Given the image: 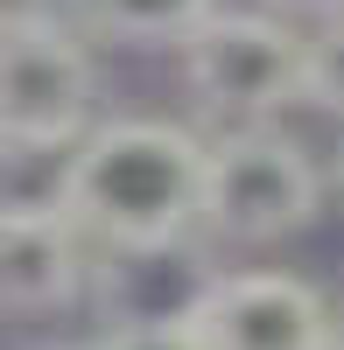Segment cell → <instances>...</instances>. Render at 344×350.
Masks as SVG:
<instances>
[{"label":"cell","instance_id":"6da1fadb","mask_svg":"<svg viewBox=\"0 0 344 350\" xmlns=\"http://www.w3.org/2000/svg\"><path fill=\"white\" fill-rule=\"evenodd\" d=\"M204 196V140L155 112L92 120V133L56 161V211L92 252L120 245H183Z\"/></svg>","mask_w":344,"mask_h":350},{"label":"cell","instance_id":"7a4b0ae2","mask_svg":"<svg viewBox=\"0 0 344 350\" xmlns=\"http://www.w3.org/2000/svg\"><path fill=\"white\" fill-rule=\"evenodd\" d=\"M99 64L84 28L28 8L0 14V154H49L64 161L92 133Z\"/></svg>","mask_w":344,"mask_h":350},{"label":"cell","instance_id":"3957f363","mask_svg":"<svg viewBox=\"0 0 344 350\" xmlns=\"http://www.w3.org/2000/svg\"><path fill=\"white\" fill-rule=\"evenodd\" d=\"M323 211V168L288 133L246 126L204 148V196L197 224L225 245H288Z\"/></svg>","mask_w":344,"mask_h":350},{"label":"cell","instance_id":"277c9868","mask_svg":"<svg viewBox=\"0 0 344 350\" xmlns=\"http://www.w3.org/2000/svg\"><path fill=\"white\" fill-rule=\"evenodd\" d=\"M183 92L232 120V133L267 126L281 105H302V28L267 8H218L197 36L176 49Z\"/></svg>","mask_w":344,"mask_h":350},{"label":"cell","instance_id":"5b68a950","mask_svg":"<svg viewBox=\"0 0 344 350\" xmlns=\"http://www.w3.org/2000/svg\"><path fill=\"white\" fill-rule=\"evenodd\" d=\"M197 329H204L211 350H330L337 315L323 301V287H309L302 273L246 267V273L211 280Z\"/></svg>","mask_w":344,"mask_h":350},{"label":"cell","instance_id":"8992f818","mask_svg":"<svg viewBox=\"0 0 344 350\" xmlns=\"http://www.w3.org/2000/svg\"><path fill=\"white\" fill-rule=\"evenodd\" d=\"M92 259L56 203H0V315H64L92 295Z\"/></svg>","mask_w":344,"mask_h":350},{"label":"cell","instance_id":"52a82bcc","mask_svg":"<svg viewBox=\"0 0 344 350\" xmlns=\"http://www.w3.org/2000/svg\"><path fill=\"white\" fill-rule=\"evenodd\" d=\"M218 267H204L190 245H120L92 259V295L106 329H155V323H197Z\"/></svg>","mask_w":344,"mask_h":350},{"label":"cell","instance_id":"ba28073f","mask_svg":"<svg viewBox=\"0 0 344 350\" xmlns=\"http://www.w3.org/2000/svg\"><path fill=\"white\" fill-rule=\"evenodd\" d=\"M218 14V0H84V28L127 49H183Z\"/></svg>","mask_w":344,"mask_h":350},{"label":"cell","instance_id":"9c48e42d","mask_svg":"<svg viewBox=\"0 0 344 350\" xmlns=\"http://www.w3.org/2000/svg\"><path fill=\"white\" fill-rule=\"evenodd\" d=\"M302 105L344 120V14L302 36Z\"/></svg>","mask_w":344,"mask_h":350},{"label":"cell","instance_id":"30bf717a","mask_svg":"<svg viewBox=\"0 0 344 350\" xmlns=\"http://www.w3.org/2000/svg\"><path fill=\"white\" fill-rule=\"evenodd\" d=\"M99 350H211L197 323H155V329H99Z\"/></svg>","mask_w":344,"mask_h":350},{"label":"cell","instance_id":"8fae6325","mask_svg":"<svg viewBox=\"0 0 344 350\" xmlns=\"http://www.w3.org/2000/svg\"><path fill=\"white\" fill-rule=\"evenodd\" d=\"M267 14H281V21H288V14H317V21H337V14H344V0H267Z\"/></svg>","mask_w":344,"mask_h":350},{"label":"cell","instance_id":"7c38bea8","mask_svg":"<svg viewBox=\"0 0 344 350\" xmlns=\"http://www.w3.org/2000/svg\"><path fill=\"white\" fill-rule=\"evenodd\" d=\"M36 350H99V336H56V343H36Z\"/></svg>","mask_w":344,"mask_h":350},{"label":"cell","instance_id":"4fadbf2b","mask_svg":"<svg viewBox=\"0 0 344 350\" xmlns=\"http://www.w3.org/2000/svg\"><path fill=\"white\" fill-rule=\"evenodd\" d=\"M330 315H337V336H344V301H330Z\"/></svg>","mask_w":344,"mask_h":350},{"label":"cell","instance_id":"5bb4252c","mask_svg":"<svg viewBox=\"0 0 344 350\" xmlns=\"http://www.w3.org/2000/svg\"><path fill=\"white\" fill-rule=\"evenodd\" d=\"M330 350H344V336H337V343H330Z\"/></svg>","mask_w":344,"mask_h":350},{"label":"cell","instance_id":"9a60e30c","mask_svg":"<svg viewBox=\"0 0 344 350\" xmlns=\"http://www.w3.org/2000/svg\"><path fill=\"white\" fill-rule=\"evenodd\" d=\"M337 175H344V154H337Z\"/></svg>","mask_w":344,"mask_h":350}]
</instances>
